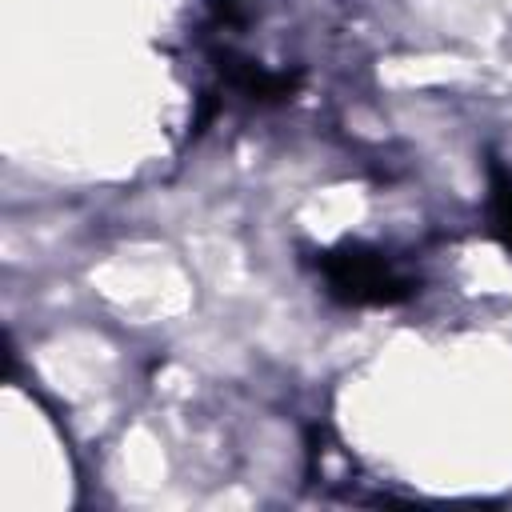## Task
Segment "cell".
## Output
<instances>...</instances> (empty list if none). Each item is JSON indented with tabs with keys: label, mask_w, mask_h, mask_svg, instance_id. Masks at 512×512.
I'll return each mask as SVG.
<instances>
[{
	"label": "cell",
	"mask_w": 512,
	"mask_h": 512,
	"mask_svg": "<svg viewBox=\"0 0 512 512\" xmlns=\"http://www.w3.org/2000/svg\"><path fill=\"white\" fill-rule=\"evenodd\" d=\"M316 264H320V276H324L328 292L340 304H368V308L400 304L416 288L380 248H368V244H356V240L320 252Z\"/></svg>",
	"instance_id": "cell-1"
},
{
	"label": "cell",
	"mask_w": 512,
	"mask_h": 512,
	"mask_svg": "<svg viewBox=\"0 0 512 512\" xmlns=\"http://www.w3.org/2000/svg\"><path fill=\"white\" fill-rule=\"evenodd\" d=\"M220 76H224L228 88L244 92L248 100H264V104L288 100V96L296 92V84H300L296 72H292V76H288V72H268V68H260V64H252V60H240V56H224V60H220Z\"/></svg>",
	"instance_id": "cell-2"
},
{
	"label": "cell",
	"mask_w": 512,
	"mask_h": 512,
	"mask_svg": "<svg viewBox=\"0 0 512 512\" xmlns=\"http://www.w3.org/2000/svg\"><path fill=\"white\" fill-rule=\"evenodd\" d=\"M488 220L492 232L512 248V172L504 164H488Z\"/></svg>",
	"instance_id": "cell-3"
},
{
	"label": "cell",
	"mask_w": 512,
	"mask_h": 512,
	"mask_svg": "<svg viewBox=\"0 0 512 512\" xmlns=\"http://www.w3.org/2000/svg\"><path fill=\"white\" fill-rule=\"evenodd\" d=\"M256 12V0H208V20L216 28H236Z\"/></svg>",
	"instance_id": "cell-4"
}]
</instances>
